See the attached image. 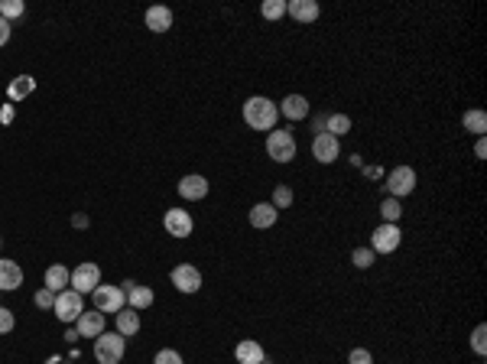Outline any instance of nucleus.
Here are the masks:
<instances>
[{"label": "nucleus", "instance_id": "nucleus-1", "mask_svg": "<svg viewBox=\"0 0 487 364\" xmlns=\"http://www.w3.org/2000/svg\"><path fill=\"white\" fill-rule=\"evenodd\" d=\"M244 121H247L251 131H276L280 108H276V101L263 98V94H253V98L244 101Z\"/></svg>", "mask_w": 487, "mask_h": 364}, {"label": "nucleus", "instance_id": "nucleus-2", "mask_svg": "<svg viewBox=\"0 0 487 364\" xmlns=\"http://www.w3.org/2000/svg\"><path fill=\"white\" fill-rule=\"evenodd\" d=\"M124 351H127V338L121 332H104L94 338V358H98V364H121Z\"/></svg>", "mask_w": 487, "mask_h": 364}, {"label": "nucleus", "instance_id": "nucleus-3", "mask_svg": "<svg viewBox=\"0 0 487 364\" xmlns=\"http://www.w3.org/2000/svg\"><path fill=\"white\" fill-rule=\"evenodd\" d=\"M267 156L273 163H292L296 160V137H292V131H270Z\"/></svg>", "mask_w": 487, "mask_h": 364}, {"label": "nucleus", "instance_id": "nucleus-4", "mask_svg": "<svg viewBox=\"0 0 487 364\" xmlns=\"http://www.w3.org/2000/svg\"><path fill=\"white\" fill-rule=\"evenodd\" d=\"M383 192L390 199H403V195H412L416 192V170L412 166H393L383 182Z\"/></svg>", "mask_w": 487, "mask_h": 364}, {"label": "nucleus", "instance_id": "nucleus-5", "mask_svg": "<svg viewBox=\"0 0 487 364\" xmlns=\"http://www.w3.org/2000/svg\"><path fill=\"white\" fill-rule=\"evenodd\" d=\"M53 312H55V319H59V322H65V326L78 322V316L84 312L82 293H75V289H62V293H55V306H53Z\"/></svg>", "mask_w": 487, "mask_h": 364}, {"label": "nucleus", "instance_id": "nucleus-6", "mask_svg": "<svg viewBox=\"0 0 487 364\" xmlns=\"http://www.w3.org/2000/svg\"><path fill=\"white\" fill-rule=\"evenodd\" d=\"M400 241H403L400 225H387V221H381L371 234V250L373 254H393V250L400 248Z\"/></svg>", "mask_w": 487, "mask_h": 364}, {"label": "nucleus", "instance_id": "nucleus-7", "mask_svg": "<svg viewBox=\"0 0 487 364\" xmlns=\"http://www.w3.org/2000/svg\"><path fill=\"white\" fill-rule=\"evenodd\" d=\"M92 299H94V309L104 312V316H107V312H114V316H117V312L127 306L124 289L121 287H111V283H104V287L98 283V287H94V293H92Z\"/></svg>", "mask_w": 487, "mask_h": 364}, {"label": "nucleus", "instance_id": "nucleus-8", "mask_svg": "<svg viewBox=\"0 0 487 364\" xmlns=\"http://www.w3.org/2000/svg\"><path fill=\"white\" fill-rule=\"evenodd\" d=\"M169 280H173V287L179 289V293H185V296H192V293H198V289H202V273H198V267H192V264L173 267Z\"/></svg>", "mask_w": 487, "mask_h": 364}, {"label": "nucleus", "instance_id": "nucleus-9", "mask_svg": "<svg viewBox=\"0 0 487 364\" xmlns=\"http://www.w3.org/2000/svg\"><path fill=\"white\" fill-rule=\"evenodd\" d=\"M101 283V267L98 264H78L75 270H72V280L69 287L75 289V293H94V287Z\"/></svg>", "mask_w": 487, "mask_h": 364}, {"label": "nucleus", "instance_id": "nucleus-10", "mask_svg": "<svg viewBox=\"0 0 487 364\" xmlns=\"http://www.w3.org/2000/svg\"><path fill=\"white\" fill-rule=\"evenodd\" d=\"M312 156L319 163H335L341 156V140L332 137V133H315L312 137Z\"/></svg>", "mask_w": 487, "mask_h": 364}, {"label": "nucleus", "instance_id": "nucleus-11", "mask_svg": "<svg viewBox=\"0 0 487 364\" xmlns=\"http://www.w3.org/2000/svg\"><path fill=\"white\" fill-rule=\"evenodd\" d=\"M163 228H166V234H173V238H189L195 221H192V215L185 209H169L166 215H163Z\"/></svg>", "mask_w": 487, "mask_h": 364}, {"label": "nucleus", "instance_id": "nucleus-12", "mask_svg": "<svg viewBox=\"0 0 487 364\" xmlns=\"http://www.w3.org/2000/svg\"><path fill=\"white\" fill-rule=\"evenodd\" d=\"M276 108H280V114L286 117V121H305V117H309V111H312V104H309V98H305V94H286Z\"/></svg>", "mask_w": 487, "mask_h": 364}, {"label": "nucleus", "instance_id": "nucleus-13", "mask_svg": "<svg viewBox=\"0 0 487 364\" xmlns=\"http://www.w3.org/2000/svg\"><path fill=\"white\" fill-rule=\"evenodd\" d=\"M121 289H124V299H127L130 309L140 312V309H150L153 306V289L150 287H137L133 280H124Z\"/></svg>", "mask_w": 487, "mask_h": 364}, {"label": "nucleus", "instance_id": "nucleus-14", "mask_svg": "<svg viewBox=\"0 0 487 364\" xmlns=\"http://www.w3.org/2000/svg\"><path fill=\"white\" fill-rule=\"evenodd\" d=\"M179 195H182L185 202H202L208 195V179L198 176V172H192V176H182L179 179Z\"/></svg>", "mask_w": 487, "mask_h": 364}, {"label": "nucleus", "instance_id": "nucleus-15", "mask_svg": "<svg viewBox=\"0 0 487 364\" xmlns=\"http://www.w3.org/2000/svg\"><path fill=\"white\" fill-rule=\"evenodd\" d=\"M23 287V270L16 260H4L0 257V293H13Z\"/></svg>", "mask_w": 487, "mask_h": 364}, {"label": "nucleus", "instance_id": "nucleus-16", "mask_svg": "<svg viewBox=\"0 0 487 364\" xmlns=\"http://www.w3.org/2000/svg\"><path fill=\"white\" fill-rule=\"evenodd\" d=\"M286 13L296 20V23H315L322 13V7L315 4V0H290L286 4Z\"/></svg>", "mask_w": 487, "mask_h": 364}, {"label": "nucleus", "instance_id": "nucleus-17", "mask_svg": "<svg viewBox=\"0 0 487 364\" xmlns=\"http://www.w3.org/2000/svg\"><path fill=\"white\" fill-rule=\"evenodd\" d=\"M104 335V312H82L78 316V338H98Z\"/></svg>", "mask_w": 487, "mask_h": 364}, {"label": "nucleus", "instance_id": "nucleus-18", "mask_svg": "<svg viewBox=\"0 0 487 364\" xmlns=\"http://www.w3.org/2000/svg\"><path fill=\"white\" fill-rule=\"evenodd\" d=\"M234 358H237V364H260L267 355H263V348H260V341L244 338V341H237Z\"/></svg>", "mask_w": 487, "mask_h": 364}, {"label": "nucleus", "instance_id": "nucleus-19", "mask_svg": "<svg viewBox=\"0 0 487 364\" xmlns=\"http://www.w3.org/2000/svg\"><path fill=\"white\" fill-rule=\"evenodd\" d=\"M276 218H280V211H276L270 202H257V205L251 209V225L260 228V231H263V228H273Z\"/></svg>", "mask_w": 487, "mask_h": 364}, {"label": "nucleus", "instance_id": "nucleus-20", "mask_svg": "<svg viewBox=\"0 0 487 364\" xmlns=\"http://www.w3.org/2000/svg\"><path fill=\"white\" fill-rule=\"evenodd\" d=\"M173 26V10L169 7H150L146 10V30L150 33H166Z\"/></svg>", "mask_w": 487, "mask_h": 364}, {"label": "nucleus", "instance_id": "nucleus-21", "mask_svg": "<svg viewBox=\"0 0 487 364\" xmlns=\"http://www.w3.org/2000/svg\"><path fill=\"white\" fill-rule=\"evenodd\" d=\"M117 332L124 335V338H130V335H137L140 332V312L137 309H130V306H124L121 312H117Z\"/></svg>", "mask_w": 487, "mask_h": 364}, {"label": "nucleus", "instance_id": "nucleus-22", "mask_svg": "<svg viewBox=\"0 0 487 364\" xmlns=\"http://www.w3.org/2000/svg\"><path fill=\"white\" fill-rule=\"evenodd\" d=\"M69 280H72V270L65 264H53L46 270V289H53V293H62V289L69 287Z\"/></svg>", "mask_w": 487, "mask_h": 364}, {"label": "nucleus", "instance_id": "nucleus-23", "mask_svg": "<svg viewBox=\"0 0 487 364\" xmlns=\"http://www.w3.org/2000/svg\"><path fill=\"white\" fill-rule=\"evenodd\" d=\"M36 92V78L33 75H16L13 82H10V88H7V98L10 101H23L26 94H33Z\"/></svg>", "mask_w": 487, "mask_h": 364}, {"label": "nucleus", "instance_id": "nucleus-24", "mask_svg": "<svg viewBox=\"0 0 487 364\" xmlns=\"http://www.w3.org/2000/svg\"><path fill=\"white\" fill-rule=\"evenodd\" d=\"M461 124H464V131H468V133H474V137H484V133H487V114L481 108L464 111Z\"/></svg>", "mask_w": 487, "mask_h": 364}, {"label": "nucleus", "instance_id": "nucleus-25", "mask_svg": "<svg viewBox=\"0 0 487 364\" xmlns=\"http://www.w3.org/2000/svg\"><path fill=\"white\" fill-rule=\"evenodd\" d=\"M348 131H351V117L348 114H328L325 117V133H332V137L341 140Z\"/></svg>", "mask_w": 487, "mask_h": 364}, {"label": "nucleus", "instance_id": "nucleus-26", "mask_svg": "<svg viewBox=\"0 0 487 364\" xmlns=\"http://www.w3.org/2000/svg\"><path fill=\"white\" fill-rule=\"evenodd\" d=\"M400 215H403V205H400V199H383L381 202V218L387 221V225H396L400 221Z\"/></svg>", "mask_w": 487, "mask_h": 364}, {"label": "nucleus", "instance_id": "nucleus-27", "mask_svg": "<svg viewBox=\"0 0 487 364\" xmlns=\"http://www.w3.org/2000/svg\"><path fill=\"white\" fill-rule=\"evenodd\" d=\"M26 13V4L23 0H0V16L7 20V23H13L16 16Z\"/></svg>", "mask_w": 487, "mask_h": 364}, {"label": "nucleus", "instance_id": "nucleus-28", "mask_svg": "<svg viewBox=\"0 0 487 364\" xmlns=\"http://www.w3.org/2000/svg\"><path fill=\"white\" fill-rule=\"evenodd\" d=\"M283 13H286V0H263L260 4V16L263 20H280Z\"/></svg>", "mask_w": 487, "mask_h": 364}, {"label": "nucleus", "instance_id": "nucleus-29", "mask_svg": "<svg viewBox=\"0 0 487 364\" xmlns=\"http://www.w3.org/2000/svg\"><path fill=\"white\" fill-rule=\"evenodd\" d=\"M373 260H377V254H373L371 248H354V254H351V264L358 267V270H367V267H373Z\"/></svg>", "mask_w": 487, "mask_h": 364}, {"label": "nucleus", "instance_id": "nucleus-30", "mask_svg": "<svg viewBox=\"0 0 487 364\" xmlns=\"http://www.w3.org/2000/svg\"><path fill=\"white\" fill-rule=\"evenodd\" d=\"M270 205H273L276 211H280V209H290V205H292V189L290 186H276L273 189V202H270Z\"/></svg>", "mask_w": 487, "mask_h": 364}, {"label": "nucleus", "instance_id": "nucleus-31", "mask_svg": "<svg viewBox=\"0 0 487 364\" xmlns=\"http://www.w3.org/2000/svg\"><path fill=\"white\" fill-rule=\"evenodd\" d=\"M471 348L478 351L481 358L487 355V326H478V329L471 332Z\"/></svg>", "mask_w": 487, "mask_h": 364}, {"label": "nucleus", "instance_id": "nucleus-32", "mask_svg": "<svg viewBox=\"0 0 487 364\" xmlns=\"http://www.w3.org/2000/svg\"><path fill=\"white\" fill-rule=\"evenodd\" d=\"M153 364H185V361L175 348H160L156 351V358H153Z\"/></svg>", "mask_w": 487, "mask_h": 364}, {"label": "nucleus", "instance_id": "nucleus-33", "mask_svg": "<svg viewBox=\"0 0 487 364\" xmlns=\"http://www.w3.org/2000/svg\"><path fill=\"white\" fill-rule=\"evenodd\" d=\"M33 306H36V309H53V306H55V293L43 287L36 296H33Z\"/></svg>", "mask_w": 487, "mask_h": 364}, {"label": "nucleus", "instance_id": "nucleus-34", "mask_svg": "<svg viewBox=\"0 0 487 364\" xmlns=\"http://www.w3.org/2000/svg\"><path fill=\"white\" fill-rule=\"evenodd\" d=\"M13 326H16V319H13V312L7 309V306H0V335H7V332H13Z\"/></svg>", "mask_w": 487, "mask_h": 364}, {"label": "nucleus", "instance_id": "nucleus-35", "mask_svg": "<svg viewBox=\"0 0 487 364\" xmlns=\"http://www.w3.org/2000/svg\"><path fill=\"white\" fill-rule=\"evenodd\" d=\"M348 364H373V355L367 348H354L348 355Z\"/></svg>", "mask_w": 487, "mask_h": 364}, {"label": "nucleus", "instance_id": "nucleus-36", "mask_svg": "<svg viewBox=\"0 0 487 364\" xmlns=\"http://www.w3.org/2000/svg\"><path fill=\"white\" fill-rule=\"evenodd\" d=\"M10 33H13V30H10V23L0 16V46H7V43H10Z\"/></svg>", "mask_w": 487, "mask_h": 364}, {"label": "nucleus", "instance_id": "nucleus-37", "mask_svg": "<svg viewBox=\"0 0 487 364\" xmlns=\"http://www.w3.org/2000/svg\"><path fill=\"white\" fill-rule=\"evenodd\" d=\"M13 121V104H4L0 108V124H10Z\"/></svg>", "mask_w": 487, "mask_h": 364}, {"label": "nucleus", "instance_id": "nucleus-38", "mask_svg": "<svg viewBox=\"0 0 487 364\" xmlns=\"http://www.w3.org/2000/svg\"><path fill=\"white\" fill-rule=\"evenodd\" d=\"M474 156H478V160H484L487 156V140L484 137H478V143H474Z\"/></svg>", "mask_w": 487, "mask_h": 364}, {"label": "nucleus", "instance_id": "nucleus-39", "mask_svg": "<svg viewBox=\"0 0 487 364\" xmlns=\"http://www.w3.org/2000/svg\"><path fill=\"white\" fill-rule=\"evenodd\" d=\"M72 228H88V215H82V211L72 215Z\"/></svg>", "mask_w": 487, "mask_h": 364}, {"label": "nucleus", "instance_id": "nucleus-40", "mask_svg": "<svg viewBox=\"0 0 487 364\" xmlns=\"http://www.w3.org/2000/svg\"><path fill=\"white\" fill-rule=\"evenodd\" d=\"M325 117L328 114H315V133H325Z\"/></svg>", "mask_w": 487, "mask_h": 364}, {"label": "nucleus", "instance_id": "nucleus-41", "mask_svg": "<svg viewBox=\"0 0 487 364\" xmlns=\"http://www.w3.org/2000/svg\"><path fill=\"white\" fill-rule=\"evenodd\" d=\"M65 341H72V345H75V341H78V329H69V332H65Z\"/></svg>", "mask_w": 487, "mask_h": 364}, {"label": "nucleus", "instance_id": "nucleus-42", "mask_svg": "<svg viewBox=\"0 0 487 364\" xmlns=\"http://www.w3.org/2000/svg\"><path fill=\"white\" fill-rule=\"evenodd\" d=\"M46 364H62V358H49V361Z\"/></svg>", "mask_w": 487, "mask_h": 364}, {"label": "nucleus", "instance_id": "nucleus-43", "mask_svg": "<svg viewBox=\"0 0 487 364\" xmlns=\"http://www.w3.org/2000/svg\"><path fill=\"white\" fill-rule=\"evenodd\" d=\"M260 364H270V361H267V358H263V361H260Z\"/></svg>", "mask_w": 487, "mask_h": 364}, {"label": "nucleus", "instance_id": "nucleus-44", "mask_svg": "<svg viewBox=\"0 0 487 364\" xmlns=\"http://www.w3.org/2000/svg\"><path fill=\"white\" fill-rule=\"evenodd\" d=\"M0 244H4V241H0Z\"/></svg>", "mask_w": 487, "mask_h": 364}]
</instances>
